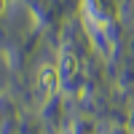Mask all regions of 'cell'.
Returning <instances> with one entry per match:
<instances>
[{"mask_svg":"<svg viewBox=\"0 0 134 134\" xmlns=\"http://www.w3.org/2000/svg\"><path fill=\"white\" fill-rule=\"evenodd\" d=\"M59 83H62V75L54 64H40L38 67V97H40L43 105L54 99V94L59 91Z\"/></svg>","mask_w":134,"mask_h":134,"instance_id":"obj_1","label":"cell"},{"mask_svg":"<svg viewBox=\"0 0 134 134\" xmlns=\"http://www.w3.org/2000/svg\"><path fill=\"white\" fill-rule=\"evenodd\" d=\"M57 70H59V75H62L64 83H72L75 75H78V57H75L72 51H62V54H59V64H57Z\"/></svg>","mask_w":134,"mask_h":134,"instance_id":"obj_2","label":"cell"},{"mask_svg":"<svg viewBox=\"0 0 134 134\" xmlns=\"http://www.w3.org/2000/svg\"><path fill=\"white\" fill-rule=\"evenodd\" d=\"M5 8H8V0H0V16L5 14Z\"/></svg>","mask_w":134,"mask_h":134,"instance_id":"obj_3","label":"cell"}]
</instances>
